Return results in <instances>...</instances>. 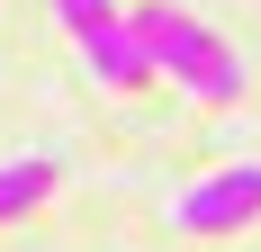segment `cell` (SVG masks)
<instances>
[{
    "label": "cell",
    "mask_w": 261,
    "mask_h": 252,
    "mask_svg": "<svg viewBox=\"0 0 261 252\" xmlns=\"http://www.w3.org/2000/svg\"><path fill=\"white\" fill-rule=\"evenodd\" d=\"M126 27H135V45H144V63H153L162 81H180L189 99H207V108L243 99V63H234V45H225L207 18H189L171 0H135Z\"/></svg>",
    "instance_id": "cell-1"
},
{
    "label": "cell",
    "mask_w": 261,
    "mask_h": 252,
    "mask_svg": "<svg viewBox=\"0 0 261 252\" xmlns=\"http://www.w3.org/2000/svg\"><path fill=\"white\" fill-rule=\"evenodd\" d=\"M45 9L63 18V36L90 63V81H108V90H144L153 81V63H144V45H135V27H126L117 0H45Z\"/></svg>",
    "instance_id": "cell-2"
},
{
    "label": "cell",
    "mask_w": 261,
    "mask_h": 252,
    "mask_svg": "<svg viewBox=\"0 0 261 252\" xmlns=\"http://www.w3.org/2000/svg\"><path fill=\"white\" fill-rule=\"evenodd\" d=\"M180 234H234V225H261V162H225V171L189 180L180 207H171Z\"/></svg>",
    "instance_id": "cell-3"
},
{
    "label": "cell",
    "mask_w": 261,
    "mask_h": 252,
    "mask_svg": "<svg viewBox=\"0 0 261 252\" xmlns=\"http://www.w3.org/2000/svg\"><path fill=\"white\" fill-rule=\"evenodd\" d=\"M45 198H54V162H36V153H18V162H0V225H18V216H36Z\"/></svg>",
    "instance_id": "cell-4"
}]
</instances>
